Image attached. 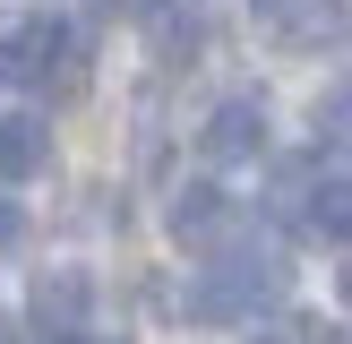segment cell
Masks as SVG:
<instances>
[{"label": "cell", "mask_w": 352, "mask_h": 344, "mask_svg": "<svg viewBox=\"0 0 352 344\" xmlns=\"http://www.w3.org/2000/svg\"><path fill=\"white\" fill-rule=\"evenodd\" d=\"M284 284H292V258L275 250V241H232L223 233L215 250L198 258V275H189V319L206 327H258L284 310Z\"/></svg>", "instance_id": "obj_1"}, {"label": "cell", "mask_w": 352, "mask_h": 344, "mask_svg": "<svg viewBox=\"0 0 352 344\" xmlns=\"http://www.w3.org/2000/svg\"><path fill=\"white\" fill-rule=\"evenodd\" d=\"M198 155L206 164H258V155H267V95H258V86H232V95L206 112Z\"/></svg>", "instance_id": "obj_2"}, {"label": "cell", "mask_w": 352, "mask_h": 344, "mask_svg": "<svg viewBox=\"0 0 352 344\" xmlns=\"http://www.w3.org/2000/svg\"><path fill=\"white\" fill-rule=\"evenodd\" d=\"M258 17H267V34L284 52H344L352 43V9L344 0H267Z\"/></svg>", "instance_id": "obj_3"}, {"label": "cell", "mask_w": 352, "mask_h": 344, "mask_svg": "<svg viewBox=\"0 0 352 344\" xmlns=\"http://www.w3.org/2000/svg\"><path fill=\"white\" fill-rule=\"evenodd\" d=\"M301 233L318 241H352V172L344 164H309V189H301Z\"/></svg>", "instance_id": "obj_4"}, {"label": "cell", "mask_w": 352, "mask_h": 344, "mask_svg": "<svg viewBox=\"0 0 352 344\" xmlns=\"http://www.w3.org/2000/svg\"><path fill=\"white\" fill-rule=\"evenodd\" d=\"M223 233H232V189H223V181H189V189H172V241L215 250Z\"/></svg>", "instance_id": "obj_5"}, {"label": "cell", "mask_w": 352, "mask_h": 344, "mask_svg": "<svg viewBox=\"0 0 352 344\" xmlns=\"http://www.w3.org/2000/svg\"><path fill=\"white\" fill-rule=\"evenodd\" d=\"M52 172V120L43 112H0V189Z\"/></svg>", "instance_id": "obj_6"}, {"label": "cell", "mask_w": 352, "mask_h": 344, "mask_svg": "<svg viewBox=\"0 0 352 344\" xmlns=\"http://www.w3.org/2000/svg\"><path fill=\"white\" fill-rule=\"evenodd\" d=\"M86 301H95V284H86V267H52L43 284H34V327H43V336H78Z\"/></svg>", "instance_id": "obj_7"}, {"label": "cell", "mask_w": 352, "mask_h": 344, "mask_svg": "<svg viewBox=\"0 0 352 344\" xmlns=\"http://www.w3.org/2000/svg\"><path fill=\"white\" fill-rule=\"evenodd\" d=\"M318 138H327V147H352V78L318 95Z\"/></svg>", "instance_id": "obj_8"}, {"label": "cell", "mask_w": 352, "mask_h": 344, "mask_svg": "<svg viewBox=\"0 0 352 344\" xmlns=\"http://www.w3.org/2000/svg\"><path fill=\"white\" fill-rule=\"evenodd\" d=\"M17 241H26V206L0 189V250H17Z\"/></svg>", "instance_id": "obj_9"}, {"label": "cell", "mask_w": 352, "mask_h": 344, "mask_svg": "<svg viewBox=\"0 0 352 344\" xmlns=\"http://www.w3.org/2000/svg\"><path fill=\"white\" fill-rule=\"evenodd\" d=\"M336 292H344V310H352V258H344V275H336Z\"/></svg>", "instance_id": "obj_10"}, {"label": "cell", "mask_w": 352, "mask_h": 344, "mask_svg": "<svg viewBox=\"0 0 352 344\" xmlns=\"http://www.w3.org/2000/svg\"><path fill=\"white\" fill-rule=\"evenodd\" d=\"M52 344H86V336H52Z\"/></svg>", "instance_id": "obj_11"}, {"label": "cell", "mask_w": 352, "mask_h": 344, "mask_svg": "<svg viewBox=\"0 0 352 344\" xmlns=\"http://www.w3.org/2000/svg\"><path fill=\"white\" fill-rule=\"evenodd\" d=\"M336 344H352V336H336Z\"/></svg>", "instance_id": "obj_12"}, {"label": "cell", "mask_w": 352, "mask_h": 344, "mask_svg": "<svg viewBox=\"0 0 352 344\" xmlns=\"http://www.w3.org/2000/svg\"><path fill=\"white\" fill-rule=\"evenodd\" d=\"M258 9H267V0H258Z\"/></svg>", "instance_id": "obj_13"}, {"label": "cell", "mask_w": 352, "mask_h": 344, "mask_svg": "<svg viewBox=\"0 0 352 344\" xmlns=\"http://www.w3.org/2000/svg\"><path fill=\"white\" fill-rule=\"evenodd\" d=\"M0 86H9V78H0Z\"/></svg>", "instance_id": "obj_14"}]
</instances>
